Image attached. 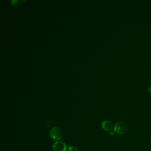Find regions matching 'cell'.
I'll return each mask as SVG.
<instances>
[{
  "label": "cell",
  "mask_w": 151,
  "mask_h": 151,
  "mask_svg": "<svg viewBox=\"0 0 151 151\" xmlns=\"http://www.w3.org/2000/svg\"><path fill=\"white\" fill-rule=\"evenodd\" d=\"M67 151H79V149L76 147L74 146H70L68 148Z\"/></svg>",
  "instance_id": "5b68a950"
},
{
  "label": "cell",
  "mask_w": 151,
  "mask_h": 151,
  "mask_svg": "<svg viewBox=\"0 0 151 151\" xmlns=\"http://www.w3.org/2000/svg\"><path fill=\"white\" fill-rule=\"evenodd\" d=\"M50 136L51 138L54 141H59L63 136L62 131L57 127H54L50 129Z\"/></svg>",
  "instance_id": "7a4b0ae2"
},
{
  "label": "cell",
  "mask_w": 151,
  "mask_h": 151,
  "mask_svg": "<svg viewBox=\"0 0 151 151\" xmlns=\"http://www.w3.org/2000/svg\"><path fill=\"white\" fill-rule=\"evenodd\" d=\"M54 151H66L67 147L66 144L62 141H57L52 146Z\"/></svg>",
  "instance_id": "3957f363"
},
{
  "label": "cell",
  "mask_w": 151,
  "mask_h": 151,
  "mask_svg": "<svg viewBox=\"0 0 151 151\" xmlns=\"http://www.w3.org/2000/svg\"><path fill=\"white\" fill-rule=\"evenodd\" d=\"M101 126L103 129L106 131H111L113 127V125L112 123L108 120L103 121L101 124Z\"/></svg>",
  "instance_id": "277c9868"
},
{
  "label": "cell",
  "mask_w": 151,
  "mask_h": 151,
  "mask_svg": "<svg viewBox=\"0 0 151 151\" xmlns=\"http://www.w3.org/2000/svg\"><path fill=\"white\" fill-rule=\"evenodd\" d=\"M115 132H114V130H111V131H110V135L111 136H113L114 134V133H115Z\"/></svg>",
  "instance_id": "52a82bcc"
},
{
  "label": "cell",
  "mask_w": 151,
  "mask_h": 151,
  "mask_svg": "<svg viewBox=\"0 0 151 151\" xmlns=\"http://www.w3.org/2000/svg\"><path fill=\"white\" fill-rule=\"evenodd\" d=\"M11 3L13 5H15L17 3V1L16 0H13L11 1Z\"/></svg>",
  "instance_id": "8992f818"
},
{
  "label": "cell",
  "mask_w": 151,
  "mask_h": 151,
  "mask_svg": "<svg viewBox=\"0 0 151 151\" xmlns=\"http://www.w3.org/2000/svg\"><path fill=\"white\" fill-rule=\"evenodd\" d=\"M148 91L149 92V93L151 94V85L150 86L148 87Z\"/></svg>",
  "instance_id": "ba28073f"
},
{
  "label": "cell",
  "mask_w": 151,
  "mask_h": 151,
  "mask_svg": "<svg viewBox=\"0 0 151 151\" xmlns=\"http://www.w3.org/2000/svg\"><path fill=\"white\" fill-rule=\"evenodd\" d=\"M128 130V127L126 123L122 121L117 122L114 125L113 130L119 134L122 135L126 133Z\"/></svg>",
  "instance_id": "6da1fadb"
}]
</instances>
